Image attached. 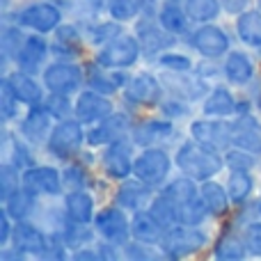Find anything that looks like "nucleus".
I'll return each instance as SVG.
<instances>
[{"label": "nucleus", "instance_id": "1", "mask_svg": "<svg viewBox=\"0 0 261 261\" xmlns=\"http://www.w3.org/2000/svg\"><path fill=\"white\" fill-rule=\"evenodd\" d=\"M174 165L179 167L181 174L190 176L195 181H208L213 176L220 174L225 165V153L218 149L208 147V144L199 142V140H186L174 153Z\"/></svg>", "mask_w": 261, "mask_h": 261}, {"label": "nucleus", "instance_id": "2", "mask_svg": "<svg viewBox=\"0 0 261 261\" xmlns=\"http://www.w3.org/2000/svg\"><path fill=\"white\" fill-rule=\"evenodd\" d=\"M85 135H87V128L81 119L76 117H69V119H62L53 126L48 135V142H46V151L60 163H69L81 153L83 144L85 142Z\"/></svg>", "mask_w": 261, "mask_h": 261}, {"label": "nucleus", "instance_id": "3", "mask_svg": "<svg viewBox=\"0 0 261 261\" xmlns=\"http://www.w3.org/2000/svg\"><path fill=\"white\" fill-rule=\"evenodd\" d=\"M206 245H208V234L202 227L172 225L163 234L158 250L167 259H184V257H190V254H197Z\"/></svg>", "mask_w": 261, "mask_h": 261}, {"label": "nucleus", "instance_id": "4", "mask_svg": "<svg viewBox=\"0 0 261 261\" xmlns=\"http://www.w3.org/2000/svg\"><path fill=\"white\" fill-rule=\"evenodd\" d=\"M41 83L50 94L73 96L85 85V71L73 60H55L41 71Z\"/></svg>", "mask_w": 261, "mask_h": 261}, {"label": "nucleus", "instance_id": "5", "mask_svg": "<svg viewBox=\"0 0 261 261\" xmlns=\"http://www.w3.org/2000/svg\"><path fill=\"white\" fill-rule=\"evenodd\" d=\"M174 165V158L161 147H142V151L135 156L133 176L144 181L151 188H163L170 181V172Z\"/></svg>", "mask_w": 261, "mask_h": 261}, {"label": "nucleus", "instance_id": "6", "mask_svg": "<svg viewBox=\"0 0 261 261\" xmlns=\"http://www.w3.org/2000/svg\"><path fill=\"white\" fill-rule=\"evenodd\" d=\"M140 55H142V46H140L138 37L128 35V32H119L108 44L99 46L94 60L108 69H128L138 62Z\"/></svg>", "mask_w": 261, "mask_h": 261}, {"label": "nucleus", "instance_id": "7", "mask_svg": "<svg viewBox=\"0 0 261 261\" xmlns=\"http://www.w3.org/2000/svg\"><path fill=\"white\" fill-rule=\"evenodd\" d=\"M14 23H18L25 30L48 35V32H55L62 25V9L55 3H48V0L30 3L14 14Z\"/></svg>", "mask_w": 261, "mask_h": 261}, {"label": "nucleus", "instance_id": "8", "mask_svg": "<svg viewBox=\"0 0 261 261\" xmlns=\"http://www.w3.org/2000/svg\"><path fill=\"white\" fill-rule=\"evenodd\" d=\"M92 227H94L99 239L119 245V248H124V245L130 241V220L126 216V208H122L119 204L117 206L101 208V211L94 216Z\"/></svg>", "mask_w": 261, "mask_h": 261}, {"label": "nucleus", "instance_id": "9", "mask_svg": "<svg viewBox=\"0 0 261 261\" xmlns=\"http://www.w3.org/2000/svg\"><path fill=\"white\" fill-rule=\"evenodd\" d=\"M163 92H165V85L161 78L149 71H138L135 76H130L124 87V99L126 103L138 106V108H153V106H161Z\"/></svg>", "mask_w": 261, "mask_h": 261}, {"label": "nucleus", "instance_id": "10", "mask_svg": "<svg viewBox=\"0 0 261 261\" xmlns=\"http://www.w3.org/2000/svg\"><path fill=\"white\" fill-rule=\"evenodd\" d=\"M188 41L190 48H195V53H199L206 60H220L222 55L231 50L229 35L216 23H199V28L193 30Z\"/></svg>", "mask_w": 261, "mask_h": 261}, {"label": "nucleus", "instance_id": "11", "mask_svg": "<svg viewBox=\"0 0 261 261\" xmlns=\"http://www.w3.org/2000/svg\"><path fill=\"white\" fill-rule=\"evenodd\" d=\"M133 140L122 138L117 142H110L106 147L103 156H101V165L108 179L113 181H124L133 176V165H135V153H133Z\"/></svg>", "mask_w": 261, "mask_h": 261}, {"label": "nucleus", "instance_id": "12", "mask_svg": "<svg viewBox=\"0 0 261 261\" xmlns=\"http://www.w3.org/2000/svg\"><path fill=\"white\" fill-rule=\"evenodd\" d=\"M130 119L126 113H117L115 110L113 115H108V117H103L101 122L92 124L90 128H87V135H85V142L87 147H108L110 142H117V140L122 138H128L130 135Z\"/></svg>", "mask_w": 261, "mask_h": 261}, {"label": "nucleus", "instance_id": "13", "mask_svg": "<svg viewBox=\"0 0 261 261\" xmlns=\"http://www.w3.org/2000/svg\"><path fill=\"white\" fill-rule=\"evenodd\" d=\"M23 188L37 197H58L64 188V176L53 165H30L23 170Z\"/></svg>", "mask_w": 261, "mask_h": 261}, {"label": "nucleus", "instance_id": "14", "mask_svg": "<svg viewBox=\"0 0 261 261\" xmlns=\"http://www.w3.org/2000/svg\"><path fill=\"white\" fill-rule=\"evenodd\" d=\"M190 138L218 149L227 151L231 147V122H225V117H199L190 122Z\"/></svg>", "mask_w": 261, "mask_h": 261}, {"label": "nucleus", "instance_id": "15", "mask_svg": "<svg viewBox=\"0 0 261 261\" xmlns=\"http://www.w3.org/2000/svg\"><path fill=\"white\" fill-rule=\"evenodd\" d=\"M113 113L115 106L108 94H101V92L92 90V87L78 92V99L73 103V117L81 119L85 126H92V124L101 122L103 117H108Z\"/></svg>", "mask_w": 261, "mask_h": 261}, {"label": "nucleus", "instance_id": "16", "mask_svg": "<svg viewBox=\"0 0 261 261\" xmlns=\"http://www.w3.org/2000/svg\"><path fill=\"white\" fill-rule=\"evenodd\" d=\"M50 236L44 234L37 225L25 220H14V231H12V248L16 252H21L23 257H44V252L48 250Z\"/></svg>", "mask_w": 261, "mask_h": 261}, {"label": "nucleus", "instance_id": "17", "mask_svg": "<svg viewBox=\"0 0 261 261\" xmlns=\"http://www.w3.org/2000/svg\"><path fill=\"white\" fill-rule=\"evenodd\" d=\"M53 117L50 113L41 106H30L28 113L23 115V119L18 122V135L25 140L30 147H41L48 142V135L53 130Z\"/></svg>", "mask_w": 261, "mask_h": 261}, {"label": "nucleus", "instance_id": "18", "mask_svg": "<svg viewBox=\"0 0 261 261\" xmlns=\"http://www.w3.org/2000/svg\"><path fill=\"white\" fill-rule=\"evenodd\" d=\"M48 53H50V44L44 39V35L32 32V35L25 37V41H23V46H21V50H18L14 62H16V69L35 76V73H39L46 69L44 64H46Z\"/></svg>", "mask_w": 261, "mask_h": 261}, {"label": "nucleus", "instance_id": "19", "mask_svg": "<svg viewBox=\"0 0 261 261\" xmlns=\"http://www.w3.org/2000/svg\"><path fill=\"white\" fill-rule=\"evenodd\" d=\"M135 37L140 39V46H142V53L144 55H158V53H165L167 48L176 44V35L167 32L165 28L156 21H140L138 28H135Z\"/></svg>", "mask_w": 261, "mask_h": 261}, {"label": "nucleus", "instance_id": "20", "mask_svg": "<svg viewBox=\"0 0 261 261\" xmlns=\"http://www.w3.org/2000/svg\"><path fill=\"white\" fill-rule=\"evenodd\" d=\"M128 81H130V76L124 73V69H108V67H103V64H99L96 60H94V64H87L85 85L101 92V94L113 96L115 92L124 90Z\"/></svg>", "mask_w": 261, "mask_h": 261}, {"label": "nucleus", "instance_id": "21", "mask_svg": "<svg viewBox=\"0 0 261 261\" xmlns=\"http://www.w3.org/2000/svg\"><path fill=\"white\" fill-rule=\"evenodd\" d=\"M231 147H241L261 156V119L252 113H241L231 122Z\"/></svg>", "mask_w": 261, "mask_h": 261}, {"label": "nucleus", "instance_id": "22", "mask_svg": "<svg viewBox=\"0 0 261 261\" xmlns=\"http://www.w3.org/2000/svg\"><path fill=\"white\" fill-rule=\"evenodd\" d=\"M153 188L151 186H147L144 181H140L138 176H133V179H124L122 186L117 188V195H115V202L119 204L122 208H126V211H142V208H149V204L153 202Z\"/></svg>", "mask_w": 261, "mask_h": 261}, {"label": "nucleus", "instance_id": "23", "mask_svg": "<svg viewBox=\"0 0 261 261\" xmlns=\"http://www.w3.org/2000/svg\"><path fill=\"white\" fill-rule=\"evenodd\" d=\"M174 133V119H142L130 126V140L138 147H156L158 142L172 138Z\"/></svg>", "mask_w": 261, "mask_h": 261}, {"label": "nucleus", "instance_id": "24", "mask_svg": "<svg viewBox=\"0 0 261 261\" xmlns=\"http://www.w3.org/2000/svg\"><path fill=\"white\" fill-rule=\"evenodd\" d=\"M5 78L9 81V85H12L14 94L18 96V101H21L23 106H41L44 103V83H39L32 73H25L21 71V69H14V71L5 73Z\"/></svg>", "mask_w": 261, "mask_h": 261}, {"label": "nucleus", "instance_id": "25", "mask_svg": "<svg viewBox=\"0 0 261 261\" xmlns=\"http://www.w3.org/2000/svg\"><path fill=\"white\" fill-rule=\"evenodd\" d=\"M53 35L55 37H53V44H50V53L58 55L60 60H73L83 53L85 39H83V32L76 25L62 23Z\"/></svg>", "mask_w": 261, "mask_h": 261}, {"label": "nucleus", "instance_id": "26", "mask_svg": "<svg viewBox=\"0 0 261 261\" xmlns=\"http://www.w3.org/2000/svg\"><path fill=\"white\" fill-rule=\"evenodd\" d=\"M64 213H67L73 222L92 225V222H94V216H96L94 197H92L85 188L69 190V193L64 195Z\"/></svg>", "mask_w": 261, "mask_h": 261}, {"label": "nucleus", "instance_id": "27", "mask_svg": "<svg viewBox=\"0 0 261 261\" xmlns=\"http://www.w3.org/2000/svg\"><path fill=\"white\" fill-rule=\"evenodd\" d=\"M156 18L167 32H172L176 37L188 35V30H190V16L181 0H163V5L158 7Z\"/></svg>", "mask_w": 261, "mask_h": 261}, {"label": "nucleus", "instance_id": "28", "mask_svg": "<svg viewBox=\"0 0 261 261\" xmlns=\"http://www.w3.org/2000/svg\"><path fill=\"white\" fill-rule=\"evenodd\" d=\"M163 234H165V227L149 213V208L133 211V216H130V239L142 241V243L149 245H158Z\"/></svg>", "mask_w": 261, "mask_h": 261}, {"label": "nucleus", "instance_id": "29", "mask_svg": "<svg viewBox=\"0 0 261 261\" xmlns=\"http://www.w3.org/2000/svg\"><path fill=\"white\" fill-rule=\"evenodd\" d=\"M222 76L231 85H248L254 78V62L245 50H229L222 64Z\"/></svg>", "mask_w": 261, "mask_h": 261}, {"label": "nucleus", "instance_id": "30", "mask_svg": "<svg viewBox=\"0 0 261 261\" xmlns=\"http://www.w3.org/2000/svg\"><path fill=\"white\" fill-rule=\"evenodd\" d=\"M239 113V101L227 87H213L202 101V115L206 117H229Z\"/></svg>", "mask_w": 261, "mask_h": 261}, {"label": "nucleus", "instance_id": "31", "mask_svg": "<svg viewBox=\"0 0 261 261\" xmlns=\"http://www.w3.org/2000/svg\"><path fill=\"white\" fill-rule=\"evenodd\" d=\"M199 197H202L204 206L208 208V213L213 218H225L229 213L231 199H229V193H227V186H220L213 179L202 181L199 184Z\"/></svg>", "mask_w": 261, "mask_h": 261}, {"label": "nucleus", "instance_id": "32", "mask_svg": "<svg viewBox=\"0 0 261 261\" xmlns=\"http://www.w3.org/2000/svg\"><path fill=\"white\" fill-rule=\"evenodd\" d=\"M236 37L243 41L245 46L261 48V9H245L236 16Z\"/></svg>", "mask_w": 261, "mask_h": 261}, {"label": "nucleus", "instance_id": "33", "mask_svg": "<svg viewBox=\"0 0 261 261\" xmlns=\"http://www.w3.org/2000/svg\"><path fill=\"white\" fill-rule=\"evenodd\" d=\"M161 195L167 197L174 206H181V204L190 202V199L199 197V181L190 179V176L181 174L176 179H170L165 186L161 188Z\"/></svg>", "mask_w": 261, "mask_h": 261}, {"label": "nucleus", "instance_id": "34", "mask_svg": "<svg viewBox=\"0 0 261 261\" xmlns=\"http://www.w3.org/2000/svg\"><path fill=\"white\" fill-rule=\"evenodd\" d=\"M248 245L243 241V234H234L227 231L213 245V259H222V261H241L248 257Z\"/></svg>", "mask_w": 261, "mask_h": 261}, {"label": "nucleus", "instance_id": "35", "mask_svg": "<svg viewBox=\"0 0 261 261\" xmlns=\"http://www.w3.org/2000/svg\"><path fill=\"white\" fill-rule=\"evenodd\" d=\"M37 195H32L28 188H18V190H14L12 195H9L7 199L3 202V208L9 213V216L14 218V220H25L28 216H32L35 213V208H37Z\"/></svg>", "mask_w": 261, "mask_h": 261}, {"label": "nucleus", "instance_id": "36", "mask_svg": "<svg viewBox=\"0 0 261 261\" xmlns=\"http://www.w3.org/2000/svg\"><path fill=\"white\" fill-rule=\"evenodd\" d=\"M227 193H229L231 204H245L250 199V195L254 193V179L252 172L245 170H231L229 179H227Z\"/></svg>", "mask_w": 261, "mask_h": 261}, {"label": "nucleus", "instance_id": "37", "mask_svg": "<svg viewBox=\"0 0 261 261\" xmlns=\"http://www.w3.org/2000/svg\"><path fill=\"white\" fill-rule=\"evenodd\" d=\"M184 7L195 23H213L222 12L220 0H186Z\"/></svg>", "mask_w": 261, "mask_h": 261}, {"label": "nucleus", "instance_id": "38", "mask_svg": "<svg viewBox=\"0 0 261 261\" xmlns=\"http://www.w3.org/2000/svg\"><path fill=\"white\" fill-rule=\"evenodd\" d=\"M211 216L208 208L204 206L202 197H195L190 202L176 206V225H190V227H202V222Z\"/></svg>", "mask_w": 261, "mask_h": 261}, {"label": "nucleus", "instance_id": "39", "mask_svg": "<svg viewBox=\"0 0 261 261\" xmlns=\"http://www.w3.org/2000/svg\"><path fill=\"white\" fill-rule=\"evenodd\" d=\"M147 0H110L108 5V16L119 23H130L142 14Z\"/></svg>", "mask_w": 261, "mask_h": 261}, {"label": "nucleus", "instance_id": "40", "mask_svg": "<svg viewBox=\"0 0 261 261\" xmlns=\"http://www.w3.org/2000/svg\"><path fill=\"white\" fill-rule=\"evenodd\" d=\"M28 35H23L21 25H5L3 35H0V48H3V62H9V60H16L18 50H21L23 41H25Z\"/></svg>", "mask_w": 261, "mask_h": 261}, {"label": "nucleus", "instance_id": "41", "mask_svg": "<svg viewBox=\"0 0 261 261\" xmlns=\"http://www.w3.org/2000/svg\"><path fill=\"white\" fill-rule=\"evenodd\" d=\"M122 32V23L110 18V21H99V23H90L87 25V41L92 46H103L108 44L113 37H117Z\"/></svg>", "mask_w": 261, "mask_h": 261}, {"label": "nucleus", "instance_id": "42", "mask_svg": "<svg viewBox=\"0 0 261 261\" xmlns=\"http://www.w3.org/2000/svg\"><path fill=\"white\" fill-rule=\"evenodd\" d=\"M21 101H18V96L14 94L12 85H9V81L3 76V81H0V115H3V122L5 126H7L9 122H14V119L18 117V108H21Z\"/></svg>", "mask_w": 261, "mask_h": 261}, {"label": "nucleus", "instance_id": "43", "mask_svg": "<svg viewBox=\"0 0 261 261\" xmlns=\"http://www.w3.org/2000/svg\"><path fill=\"white\" fill-rule=\"evenodd\" d=\"M225 165L229 170H245V172H252L254 167L259 165V158L257 153L248 151V149H241V147H229L225 151Z\"/></svg>", "mask_w": 261, "mask_h": 261}, {"label": "nucleus", "instance_id": "44", "mask_svg": "<svg viewBox=\"0 0 261 261\" xmlns=\"http://www.w3.org/2000/svg\"><path fill=\"white\" fill-rule=\"evenodd\" d=\"M149 213H151L165 229L172 225H176V206L167 197H163L161 193H158L156 197H153V202L149 204Z\"/></svg>", "mask_w": 261, "mask_h": 261}, {"label": "nucleus", "instance_id": "45", "mask_svg": "<svg viewBox=\"0 0 261 261\" xmlns=\"http://www.w3.org/2000/svg\"><path fill=\"white\" fill-rule=\"evenodd\" d=\"M44 108L50 113V117L55 119V122H62V119H69L73 117V103L69 96L64 94H50L44 99Z\"/></svg>", "mask_w": 261, "mask_h": 261}, {"label": "nucleus", "instance_id": "46", "mask_svg": "<svg viewBox=\"0 0 261 261\" xmlns=\"http://www.w3.org/2000/svg\"><path fill=\"white\" fill-rule=\"evenodd\" d=\"M158 64L165 71H193V60L184 53H174V50H165L158 55Z\"/></svg>", "mask_w": 261, "mask_h": 261}, {"label": "nucleus", "instance_id": "47", "mask_svg": "<svg viewBox=\"0 0 261 261\" xmlns=\"http://www.w3.org/2000/svg\"><path fill=\"white\" fill-rule=\"evenodd\" d=\"M161 113L165 115L167 119H181L190 115V106L186 99H179V96H172V99H163L161 101Z\"/></svg>", "mask_w": 261, "mask_h": 261}, {"label": "nucleus", "instance_id": "48", "mask_svg": "<svg viewBox=\"0 0 261 261\" xmlns=\"http://www.w3.org/2000/svg\"><path fill=\"white\" fill-rule=\"evenodd\" d=\"M64 176V188L69 190H76V188H85L87 184H90V179H87V172L83 165H78V163H71V165L64 167L62 172Z\"/></svg>", "mask_w": 261, "mask_h": 261}, {"label": "nucleus", "instance_id": "49", "mask_svg": "<svg viewBox=\"0 0 261 261\" xmlns=\"http://www.w3.org/2000/svg\"><path fill=\"white\" fill-rule=\"evenodd\" d=\"M122 250H124V257L126 259H138V261L156 259V254H153V245L142 243V241H135V239H130Z\"/></svg>", "mask_w": 261, "mask_h": 261}, {"label": "nucleus", "instance_id": "50", "mask_svg": "<svg viewBox=\"0 0 261 261\" xmlns=\"http://www.w3.org/2000/svg\"><path fill=\"white\" fill-rule=\"evenodd\" d=\"M243 241L252 257H261V222L254 220V222H250V225H245Z\"/></svg>", "mask_w": 261, "mask_h": 261}, {"label": "nucleus", "instance_id": "51", "mask_svg": "<svg viewBox=\"0 0 261 261\" xmlns=\"http://www.w3.org/2000/svg\"><path fill=\"white\" fill-rule=\"evenodd\" d=\"M12 231H14V218L5 208H0V248H7L12 243Z\"/></svg>", "mask_w": 261, "mask_h": 261}, {"label": "nucleus", "instance_id": "52", "mask_svg": "<svg viewBox=\"0 0 261 261\" xmlns=\"http://www.w3.org/2000/svg\"><path fill=\"white\" fill-rule=\"evenodd\" d=\"M220 3H222V12L236 14V16H239L241 12H245V9H248L250 0H220Z\"/></svg>", "mask_w": 261, "mask_h": 261}, {"label": "nucleus", "instance_id": "53", "mask_svg": "<svg viewBox=\"0 0 261 261\" xmlns=\"http://www.w3.org/2000/svg\"><path fill=\"white\" fill-rule=\"evenodd\" d=\"M87 7L94 9V12H108V5L110 0H85Z\"/></svg>", "mask_w": 261, "mask_h": 261}, {"label": "nucleus", "instance_id": "54", "mask_svg": "<svg viewBox=\"0 0 261 261\" xmlns=\"http://www.w3.org/2000/svg\"><path fill=\"white\" fill-rule=\"evenodd\" d=\"M257 9H261V0H257Z\"/></svg>", "mask_w": 261, "mask_h": 261}, {"label": "nucleus", "instance_id": "55", "mask_svg": "<svg viewBox=\"0 0 261 261\" xmlns=\"http://www.w3.org/2000/svg\"><path fill=\"white\" fill-rule=\"evenodd\" d=\"M259 216H261V202H259Z\"/></svg>", "mask_w": 261, "mask_h": 261}, {"label": "nucleus", "instance_id": "56", "mask_svg": "<svg viewBox=\"0 0 261 261\" xmlns=\"http://www.w3.org/2000/svg\"><path fill=\"white\" fill-rule=\"evenodd\" d=\"M147 3H151V0H147Z\"/></svg>", "mask_w": 261, "mask_h": 261}]
</instances>
